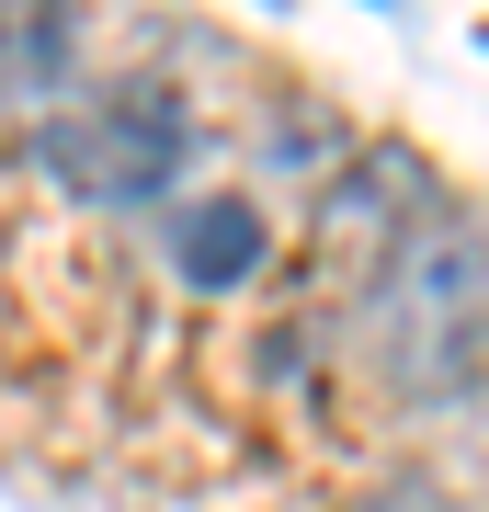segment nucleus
<instances>
[{
  "label": "nucleus",
  "instance_id": "7ed1b4c3",
  "mask_svg": "<svg viewBox=\"0 0 489 512\" xmlns=\"http://www.w3.org/2000/svg\"><path fill=\"white\" fill-rule=\"evenodd\" d=\"M353 512H467V501H444V478H421V467H410V478H376Z\"/></svg>",
  "mask_w": 489,
  "mask_h": 512
},
{
  "label": "nucleus",
  "instance_id": "f03ea898",
  "mask_svg": "<svg viewBox=\"0 0 489 512\" xmlns=\"http://www.w3.org/2000/svg\"><path fill=\"white\" fill-rule=\"evenodd\" d=\"M160 262H171L182 285H205V296L251 285L262 262H273V217H262V194H228V183L171 194V217H160Z\"/></svg>",
  "mask_w": 489,
  "mask_h": 512
},
{
  "label": "nucleus",
  "instance_id": "f257e3e1",
  "mask_svg": "<svg viewBox=\"0 0 489 512\" xmlns=\"http://www.w3.org/2000/svg\"><path fill=\"white\" fill-rule=\"evenodd\" d=\"M182 148H194V126H182V103L160 92V80H103L80 114H57V126L35 137V160L69 194H171Z\"/></svg>",
  "mask_w": 489,
  "mask_h": 512
}]
</instances>
